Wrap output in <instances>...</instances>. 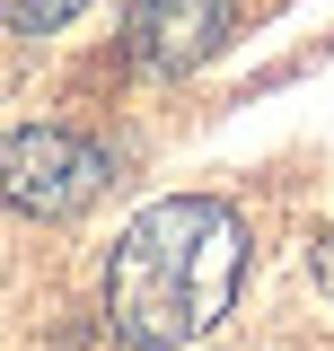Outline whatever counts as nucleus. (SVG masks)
<instances>
[{
  "mask_svg": "<svg viewBox=\"0 0 334 351\" xmlns=\"http://www.w3.org/2000/svg\"><path fill=\"white\" fill-rule=\"evenodd\" d=\"M247 281V219L211 193H167L124 219L106 255V325L132 351H194L238 307Z\"/></svg>",
  "mask_w": 334,
  "mask_h": 351,
  "instance_id": "obj_1",
  "label": "nucleus"
},
{
  "mask_svg": "<svg viewBox=\"0 0 334 351\" xmlns=\"http://www.w3.org/2000/svg\"><path fill=\"white\" fill-rule=\"evenodd\" d=\"M115 184V149L71 123H18L0 141V202L18 219H80Z\"/></svg>",
  "mask_w": 334,
  "mask_h": 351,
  "instance_id": "obj_2",
  "label": "nucleus"
},
{
  "mask_svg": "<svg viewBox=\"0 0 334 351\" xmlns=\"http://www.w3.org/2000/svg\"><path fill=\"white\" fill-rule=\"evenodd\" d=\"M229 18H238V0H141L132 27H124V53H132V71L176 80V71H194V62L220 53Z\"/></svg>",
  "mask_w": 334,
  "mask_h": 351,
  "instance_id": "obj_3",
  "label": "nucleus"
},
{
  "mask_svg": "<svg viewBox=\"0 0 334 351\" xmlns=\"http://www.w3.org/2000/svg\"><path fill=\"white\" fill-rule=\"evenodd\" d=\"M88 0H0V27L9 36H62Z\"/></svg>",
  "mask_w": 334,
  "mask_h": 351,
  "instance_id": "obj_4",
  "label": "nucleus"
}]
</instances>
